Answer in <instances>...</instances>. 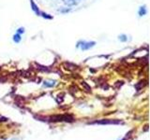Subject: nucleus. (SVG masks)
Instances as JSON below:
<instances>
[{"instance_id":"nucleus-1","label":"nucleus","mask_w":150,"mask_h":140,"mask_svg":"<svg viewBox=\"0 0 150 140\" xmlns=\"http://www.w3.org/2000/svg\"><path fill=\"white\" fill-rule=\"evenodd\" d=\"M52 121H69L72 122L74 121L73 117L69 115H61V116H53L51 117Z\"/></svg>"},{"instance_id":"nucleus-2","label":"nucleus","mask_w":150,"mask_h":140,"mask_svg":"<svg viewBox=\"0 0 150 140\" xmlns=\"http://www.w3.org/2000/svg\"><path fill=\"white\" fill-rule=\"evenodd\" d=\"M95 42L94 41H91V42H87V41H81L79 42L77 44L78 48H80L83 50H89L90 48H93L95 46Z\"/></svg>"},{"instance_id":"nucleus-3","label":"nucleus","mask_w":150,"mask_h":140,"mask_svg":"<svg viewBox=\"0 0 150 140\" xmlns=\"http://www.w3.org/2000/svg\"><path fill=\"white\" fill-rule=\"evenodd\" d=\"M94 123H98V124H118L121 123L120 121H115V120H102V121H96L89 122V124H94Z\"/></svg>"},{"instance_id":"nucleus-4","label":"nucleus","mask_w":150,"mask_h":140,"mask_svg":"<svg viewBox=\"0 0 150 140\" xmlns=\"http://www.w3.org/2000/svg\"><path fill=\"white\" fill-rule=\"evenodd\" d=\"M63 1L69 6H74V5H77V4L80 2V0H63Z\"/></svg>"},{"instance_id":"nucleus-5","label":"nucleus","mask_w":150,"mask_h":140,"mask_svg":"<svg viewBox=\"0 0 150 140\" xmlns=\"http://www.w3.org/2000/svg\"><path fill=\"white\" fill-rule=\"evenodd\" d=\"M147 14V8H145V6H143L140 8V10H139V15L140 16H143Z\"/></svg>"},{"instance_id":"nucleus-6","label":"nucleus","mask_w":150,"mask_h":140,"mask_svg":"<svg viewBox=\"0 0 150 140\" xmlns=\"http://www.w3.org/2000/svg\"><path fill=\"white\" fill-rule=\"evenodd\" d=\"M31 5H32V8H33V10H34L37 14H40V10H39V8H37L36 4H35L34 2H33L32 0H31Z\"/></svg>"},{"instance_id":"nucleus-7","label":"nucleus","mask_w":150,"mask_h":140,"mask_svg":"<svg viewBox=\"0 0 150 140\" xmlns=\"http://www.w3.org/2000/svg\"><path fill=\"white\" fill-rule=\"evenodd\" d=\"M13 40L16 42V43H18V42H20L21 41V35L20 34H16V35H14L13 36Z\"/></svg>"},{"instance_id":"nucleus-8","label":"nucleus","mask_w":150,"mask_h":140,"mask_svg":"<svg viewBox=\"0 0 150 140\" xmlns=\"http://www.w3.org/2000/svg\"><path fill=\"white\" fill-rule=\"evenodd\" d=\"M56 84V81H44V86L46 87H53Z\"/></svg>"},{"instance_id":"nucleus-9","label":"nucleus","mask_w":150,"mask_h":140,"mask_svg":"<svg viewBox=\"0 0 150 140\" xmlns=\"http://www.w3.org/2000/svg\"><path fill=\"white\" fill-rule=\"evenodd\" d=\"M82 85H83V86H84V87L85 88V90H86L87 92H91V88H90V87H89L88 85H87V84H86V83H85V81H83V82H82Z\"/></svg>"},{"instance_id":"nucleus-10","label":"nucleus","mask_w":150,"mask_h":140,"mask_svg":"<svg viewBox=\"0 0 150 140\" xmlns=\"http://www.w3.org/2000/svg\"><path fill=\"white\" fill-rule=\"evenodd\" d=\"M119 39L121 40V41H123V42H125V41H127V40H128L127 37L125 36V35H121V36H119Z\"/></svg>"},{"instance_id":"nucleus-11","label":"nucleus","mask_w":150,"mask_h":140,"mask_svg":"<svg viewBox=\"0 0 150 140\" xmlns=\"http://www.w3.org/2000/svg\"><path fill=\"white\" fill-rule=\"evenodd\" d=\"M44 18H47V19H52V16H48V14H45V13H41Z\"/></svg>"},{"instance_id":"nucleus-12","label":"nucleus","mask_w":150,"mask_h":140,"mask_svg":"<svg viewBox=\"0 0 150 140\" xmlns=\"http://www.w3.org/2000/svg\"><path fill=\"white\" fill-rule=\"evenodd\" d=\"M22 33H24V28H20V29H18V34H22Z\"/></svg>"}]
</instances>
